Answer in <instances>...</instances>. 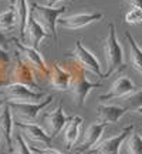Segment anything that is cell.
Here are the masks:
<instances>
[{"instance_id": "cb8c5ba5", "label": "cell", "mask_w": 142, "mask_h": 154, "mask_svg": "<svg viewBox=\"0 0 142 154\" xmlns=\"http://www.w3.org/2000/svg\"><path fill=\"white\" fill-rule=\"evenodd\" d=\"M17 19H16V11L13 9V6L9 7V10L0 14V30H10V29L16 27Z\"/></svg>"}, {"instance_id": "ac0fdd59", "label": "cell", "mask_w": 142, "mask_h": 154, "mask_svg": "<svg viewBox=\"0 0 142 154\" xmlns=\"http://www.w3.org/2000/svg\"><path fill=\"white\" fill-rule=\"evenodd\" d=\"M46 37H49L46 32L43 30V27L36 23V20L31 19V16L28 17L27 26H26V32H24V37H23V43H26L27 46L37 49L40 42H43Z\"/></svg>"}, {"instance_id": "3957f363", "label": "cell", "mask_w": 142, "mask_h": 154, "mask_svg": "<svg viewBox=\"0 0 142 154\" xmlns=\"http://www.w3.org/2000/svg\"><path fill=\"white\" fill-rule=\"evenodd\" d=\"M104 57H105V64H107V70L104 73V79H108L112 76L114 73L118 70L124 69V53H122V47H121L118 37H117V32H115L114 23L108 24V36L105 37L104 44Z\"/></svg>"}, {"instance_id": "e0dca14e", "label": "cell", "mask_w": 142, "mask_h": 154, "mask_svg": "<svg viewBox=\"0 0 142 154\" xmlns=\"http://www.w3.org/2000/svg\"><path fill=\"white\" fill-rule=\"evenodd\" d=\"M126 113L128 111L118 104H105V103H102V104H99L97 107V121L104 123L107 126L114 124Z\"/></svg>"}, {"instance_id": "d6a6232c", "label": "cell", "mask_w": 142, "mask_h": 154, "mask_svg": "<svg viewBox=\"0 0 142 154\" xmlns=\"http://www.w3.org/2000/svg\"><path fill=\"white\" fill-rule=\"evenodd\" d=\"M6 84H7L6 82H3V80H0V88L3 87V86H6Z\"/></svg>"}, {"instance_id": "52a82bcc", "label": "cell", "mask_w": 142, "mask_h": 154, "mask_svg": "<svg viewBox=\"0 0 142 154\" xmlns=\"http://www.w3.org/2000/svg\"><path fill=\"white\" fill-rule=\"evenodd\" d=\"M34 70L33 67H30L23 60L20 56L16 53V61L14 66L11 67L10 73H9V83H17V84H24L27 87L36 90L37 88V82L34 77ZM7 83V84H9Z\"/></svg>"}, {"instance_id": "f546056e", "label": "cell", "mask_w": 142, "mask_h": 154, "mask_svg": "<svg viewBox=\"0 0 142 154\" xmlns=\"http://www.w3.org/2000/svg\"><path fill=\"white\" fill-rule=\"evenodd\" d=\"M132 7H141L142 9V0H126Z\"/></svg>"}, {"instance_id": "d6986e66", "label": "cell", "mask_w": 142, "mask_h": 154, "mask_svg": "<svg viewBox=\"0 0 142 154\" xmlns=\"http://www.w3.org/2000/svg\"><path fill=\"white\" fill-rule=\"evenodd\" d=\"M13 9L16 11V19L17 24L16 27L19 29V34L20 38L23 40L24 37V32H26V26H27L28 17H30V6H28L27 0H13Z\"/></svg>"}, {"instance_id": "4fadbf2b", "label": "cell", "mask_w": 142, "mask_h": 154, "mask_svg": "<svg viewBox=\"0 0 142 154\" xmlns=\"http://www.w3.org/2000/svg\"><path fill=\"white\" fill-rule=\"evenodd\" d=\"M72 117H67L64 114V109L63 106L58 104L54 110L46 114L44 117V123H46V131L49 133L51 138H55L61 133V130L67 126V123L71 120Z\"/></svg>"}, {"instance_id": "603a6c76", "label": "cell", "mask_w": 142, "mask_h": 154, "mask_svg": "<svg viewBox=\"0 0 142 154\" xmlns=\"http://www.w3.org/2000/svg\"><path fill=\"white\" fill-rule=\"evenodd\" d=\"M128 154H142V136L137 131H132L125 141Z\"/></svg>"}, {"instance_id": "8fae6325", "label": "cell", "mask_w": 142, "mask_h": 154, "mask_svg": "<svg viewBox=\"0 0 142 154\" xmlns=\"http://www.w3.org/2000/svg\"><path fill=\"white\" fill-rule=\"evenodd\" d=\"M105 128H107V124H104V123H99V121L91 123V124L87 127V130L84 131L82 140L77 144L75 154L88 153L90 150H93L94 147L101 141V137H102V134H104Z\"/></svg>"}, {"instance_id": "9a60e30c", "label": "cell", "mask_w": 142, "mask_h": 154, "mask_svg": "<svg viewBox=\"0 0 142 154\" xmlns=\"http://www.w3.org/2000/svg\"><path fill=\"white\" fill-rule=\"evenodd\" d=\"M13 126H14V119L11 114V109L9 103H6L0 110V134L4 140L9 153H13Z\"/></svg>"}, {"instance_id": "44dd1931", "label": "cell", "mask_w": 142, "mask_h": 154, "mask_svg": "<svg viewBox=\"0 0 142 154\" xmlns=\"http://www.w3.org/2000/svg\"><path fill=\"white\" fill-rule=\"evenodd\" d=\"M114 104H118L121 107H124L126 111H132L137 113L139 109H142V88H137L135 91H132L128 96H124L121 99L112 100ZM111 103V101H109Z\"/></svg>"}, {"instance_id": "d590c367", "label": "cell", "mask_w": 142, "mask_h": 154, "mask_svg": "<svg viewBox=\"0 0 142 154\" xmlns=\"http://www.w3.org/2000/svg\"><path fill=\"white\" fill-rule=\"evenodd\" d=\"M0 140H1V134H0Z\"/></svg>"}, {"instance_id": "6da1fadb", "label": "cell", "mask_w": 142, "mask_h": 154, "mask_svg": "<svg viewBox=\"0 0 142 154\" xmlns=\"http://www.w3.org/2000/svg\"><path fill=\"white\" fill-rule=\"evenodd\" d=\"M67 7L66 6H58V7H50V6H40L38 3L30 5V16L36 23H38L46 34L54 42L58 40L57 37V23L64 13Z\"/></svg>"}, {"instance_id": "e575fe53", "label": "cell", "mask_w": 142, "mask_h": 154, "mask_svg": "<svg viewBox=\"0 0 142 154\" xmlns=\"http://www.w3.org/2000/svg\"><path fill=\"white\" fill-rule=\"evenodd\" d=\"M137 113H138V114H142V109H139V110H138Z\"/></svg>"}, {"instance_id": "9c48e42d", "label": "cell", "mask_w": 142, "mask_h": 154, "mask_svg": "<svg viewBox=\"0 0 142 154\" xmlns=\"http://www.w3.org/2000/svg\"><path fill=\"white\" fill-rule=\"evenodd\" d=\"M134 131V126H126L121 130L118 134H115L112 137H108L99 141L93 150H90V154H120L121 147L124 146L126 138L129 137V134Z\"/></svg>"}, {"instance_id": "277c9868", "label": "cell", "mask_w": 142, "mask_h": 154, "mask_svg": "<svg viewBox=\"0 0 142 154\" xmlns=\"http://www.w3.org/2000/svg\"><path fill=\"white\" fill-rule=\"evenodd\" d=\"M0 94L7 103H40L47 96L37 90L27 87L24 84L9 83L0 88Z\"/></svg>"}, {"instance_id": "d4e9b609", "label": "cell", "mask_w": 142, "mask_h": 154, "mask_svg": "<svg viewBox=\"0 0 142 154\" xmlns=\"http://www.w3.org/2000/svg\"><path fill=\"white\" fill-rule=\"evenodd\" d=\"M13 154H33L31 147H28L22 134L13 136Z\"/></svg>"}, {"instance_id": "836d02e7", "label": "cell", "mask_w": 142, "mask_h": 154, "mask_svg": "<svg viewBox=\"0 0 142 154\" xmlns=\"http://www.w3.org/2000/svg\"><path fill=\"white\" fill-rule=\"evenodd\" d=\"M6 2H7V3H9V5H10V6L13 5V0H6Z\"/></svg>"}, {"instance_id": "83f0119b", "label": "cell", "mask_w": 142, "mask_h": 154, "mask_svg": "<svg viewBox=\"0 0 142 154\" xmlns=\"http://www.w3.org/2000/svg\"><path fill=\"white\" fill-rule=\"evenodd\" d=\"M10 61V57L7 54V50L0 49V70H3Z\"/></svg>"}, {"instance_id": "ffe728a7", "label": "cell", "mask_w": 142, "mask_h": 154, "mask_svg": "<svg viewBox=\"0 0 142 154\" xmlns=\"http://www.w3.org/2000/svg\"><path fill=\"white\" fill-rule=\"evenodd\" d=\"M81 126H82V117H80V116L72 117L67 123L66 130H64V143H66V147L68 150L72 149V146H75L77 140L80 137Z\"/></svg>"}, {"instance_id": "2e32d148", "label": "cell", "mask_w": 142, "mask_h": 154, "mask_svg": "<svg viewBox=\"0 0 142 154\" xmlns=\"http://www.w3.org/2000/svg\"><path fill=\"white\" fill-rule=\"evenodd\" d=\"M50 84L53 88L60 90V91H67L71 84V73L68 69L61 67L60 63H53L50 67Z\"/></svg>"}, {"instance_id": "7a4b0ae2", "label": "cell", "mask_w": 142, "mask_h": 154, "mask_svg": "<svg viewBox=\"0 0 142 154\" xmlns=\"http://www.w3.org/2000/svg\"><path fill=\"white\" fill-rule=\"evenodd\" d=\"M70 73H71V84L68 87V93L72 97V103L77 106V107H81L85 103V99L90 94V91L93 88H98L101 87V83L99 82H88L87 79L84 77V69H82L75 60L70 61Z\"/></svg>"}, {"instance_id": "f1b7e54d", "label": "cell", "mask_w": 142, "mask_h": 154, "mask_svg": "<svg viewBox=\"0 0 142 154\" xmlns=\"http://www.w3.org/2000/svg\"><path fill=\"white\" fill-rule=\"evenodd\" d=\"M11 42V37H7L1 30H0V49L3 50H7V47H9V43Z\"/></svg>"}, {"instance_id": "ba28073f", "label": "cell", "mask_w": 142, "mask_h": 154, "mask_svg": "<svg viewBox=\"0 0 142 154\" xmlns=\"http://www.w3.org/2000/svg\"><path fill=\"white\" fill-rule=\"evenodd\" d=\"M71 56L74 57V60L80 64V66L85 70V72H91L93 74L98 76L99 79H104V73L101 72V64L97 60V57L87 49L82 46L81 40H77L75 46L71 51Z\"/></svg>"}, {"instance_id": "4dcf8cb0", "label": "cell", "mask_w": 142, "mask_h": 154, "mask_svg": "<svg viewBox=\"0 0 142 154\" xmlns=\"http://www.w3.org/2000/svg\"><path fill=\"white\" fill-rule=\"evenodd\" d=\"M60 2H63V0H46V3H47V6H50V7H54L57 3H60Z\"/></svg>"}, {"instance_id": "484cf974", "label": "cell", "mask_w": 142, "mask_h": 154, "mask_svg": "<svg viewBox=\"0 0 142 154\" xmlns=\"http://www.w3.org/2000/svg\"><path fill=\"white\" fill-rule=\"evenodd\" d=\"M125 23L128 24H141L142 23V9L141 7H132L125 14Z\"/></svg>"}, {"instance_id": "30bf717a", "label": "cell", "mask_w": 142, "mask_h": 154, "mask_svg": "<svg viewBox=\"0 0 142 154\" xmlns=\"http://www.w3.org/2000/svg\"><path fill=\"white\" fill-rule=\"evenodd\" d=\"M14 126L22 130V136L24 138H27L28 141L33 144V147L40 146V149H46L51 143V137L49 136V133L43 130L40 126H37L36 123H19V121H14Z\"/></svg>"}, {"instance_id": "7402d4cb", "label": "cell", "mask_w": 142, "mask_h": 154, "mask_svg": "<svg viewBox=\"0 0 142 154\" xmlns=\"http://www.w3.org/2000/svg\"><path fill=\"white\" fill-rule=\"evenodd\" d=\"M125 38L128 40V46H129V63L142 76V49L135 42V38L129 34V32L125 33Z\"/></svg>"}, {"instance_id": "7c38bea8", "label": "cell", "mask_w": 142, "mask_h": 154, "mask_svg": "<svg viewBox=\"0 0 142 154\" xmlns=\"http://www.w3.org/2000/svg\"><path fill=\"white\" fill-rule=\"evenodd\" d=\"M104 17L102 13H77L71 16L60 17L57 26H60L67 30H78L81 27H85L94 22H99Z\"/></svg>"}, {"instance_id": "4316f807", "label": "cell", "mask_w": 142, "mask_h": 154, "mask_svg": "<svg viewBox=\"0 0 142 154\" xmlns=\"http://www.w3.org/2000/svg\"><path fill=\"white\" fill-rule=\"evenodd\" d=\"M31 150H33V153H36V154H63V153H60L58 150L50 149V147H46V149H38V147H33V146H31Z\"/></svg>"}, {"instance_id": "1f68e13d", "label": "cell", "mask_w": 142, "mask_h": 154, "mask_svg": "<svg viewBox=\"0 0 142 154\" xmlns=\"http://www.w3.org/2000/svg\"><path fill=\"white\" fill-rule=\"evenodd\" d=\"M6 103H7V101H6V100L3 99V97H0V110H1V109H3V106H4Z\"/></svg>"}, {"instance_id": "5bb4252c", "label": "cell", "mask_w": 142, "mask_h": 154, "mask_svg": "<svg viewBox=\"0 0 142 154\" xmlns=\"http://www.w3.org/2000/svg\"><path fill=\"white\" fill-rule=\"evenodd\" d=\"M135 90H137V86H135V83L132 82L129 77L121 76L111 84L108 93L99 96V100H101L102 103H105V101H112V100L121 99V97H124V96H128V94H131L132 91H135Z\"/></svg>"}, {"instance_id": "8992f818", "label": "cell", "mask_w": 142, "mask_h": 154, "mask_svg": "<svg viewBox=\"0 0 142 154\" xmlns=\"http://www.w3.org/2000/svg\"><path fill=\"white\" fill-rule=\"evenodd\" d=\"M11 43L14 44L17 54L20 56L28 66L33 67L36 72H38L43 76H50V67L46 64L43 56L40 54V51L37 49H33L27 44H24L22 40H17V37H11Z\"/></svg>"}, {"instance_id": "5b68a950", "label": "cell", "mask_w": 142, "mask_h": 154, "mask_svg": "<svg viewBox=\"0 0 142 154\" xmlns=\"http://www.w3.org/2000/svg\"><path fill=\"white\" fill-rule=\"evenodd\" d=\"M54 100L53 94H47L40 103H9L14 121L19 123H36L40 111Z\"/></svg>"}]
</instances>
